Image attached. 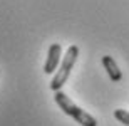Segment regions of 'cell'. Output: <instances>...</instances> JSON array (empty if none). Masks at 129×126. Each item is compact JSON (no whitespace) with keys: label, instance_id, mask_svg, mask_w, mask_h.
I'll use <instances>...</instances> for the list:
<instances>
[{"label":"cell","instance_id":"6da1fadb","mask_svg":"<svg viewBox=\"0 0 129 126\" xmlns=\"http://www.w3.org/2000/svg\"><path fill=\"white\" fill-rule=\"evenodd\" d=\"M54 99L57 103V106L66 113L67 116H71L74 121H77L82 126H97V119L94 116H91L87 111H84L82 108H79L71 97L67 96L64 91H57L54 94Z\"/></svg>","mask_w":129,"mask_h":126},{"label":"cell","instance_id":"7a4b0ae2","mask_svg":"<svg viewBox=\"0 0 129 126\" xmlns=\"http://www.w3.org/2000/svg\"><path fill=\"white\" fill-rule=\"evenodd\" d=\"M77 57H79V47L77 45H69L66 54H64L62 62H60V67H59V71L55 72V76L52 78V81L49 84L54 92L60 91V87L67 83V79L71 76V71L74 67V64H76Z\"/></svg>","mask_w":129,"mask_h":126},{"label":"cell","instance_id":"3957f363","mask_svg":"<svg viewBox=\"0 0 129 126\" xmlns=\"http://www.w3.org/2000/svg\"><path fill=\"white\" fill-rule=\"evenodd\" d=\"M60 57H62V47H60V44H50L49 52H47V61L44 64V72L45 74L54 72L55 67L59 66V62H60Z\"/></svg>","mask_w":129,"mask_h":126},{"label":"cell","instance_id":"277c9868","mask_svg":"<svg viewBox=\"0 0 129 126\" xmlns=\"http://www.w3.org/2000/svg\"><path fill=\"white\" fill-rule=\"evenodd\" d=\"M102 66H104V69L107 71V76H109V79L112 83H119L121 79H122L121 69L117 67L116 61L111 57V56H104V57H102Z\"/></svg>","mask_w":129,"mask_h":126},{"label":"cell","instance_id":"5b68a950","mask_svg":"<svg viewBox=\"0 0 129 126\" xmlns=\"http://www.w3.org/2000/svg\"><path fill=\"white\" fill-rule=\"evenodd\" d=\"M114 118L119 123L129 126V111H126V109H116L114 111Z\"/></svg>","mask_w":129,"mask_h":126}]
</instances>
